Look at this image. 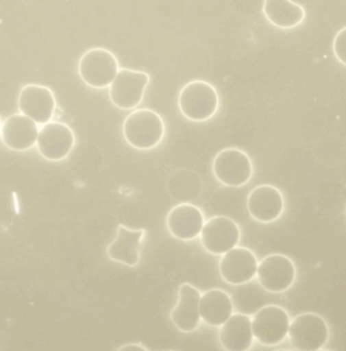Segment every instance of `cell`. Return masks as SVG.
Returning <instances> with one entry per match:
<instances>
[{
  "instance_id": "cell-8",
  "label": "cell",
  "mask_w": 346,
  "mask_h": 351,
  "mask_svg": "<svg viewBox=\"0 0 346 351\" xmlns=\"http://www.w3.org/2000/svg\"><path fill=\"white\" fill-rule=\"evenodd\" d=\"M256 276L262 289L269 293H283L292 287L297 269L290 258L271 254L258 263Z\"/></svg>"
},
{
  "instance_id": "cell-10",
  "label": "cell",
  "mask_w": 346,
  "mask_h": 351,
  "mask_svg": "<svg viewBox=\"0 0 346 351\" xmlns=\"http://www.w3.org/2000/svg\"><path fill=\"white\" fill-rule=\"evenodd\" d=\"M75 144V133L68 124L49 121L39 130L38 152L49 161L58 162L66 158L71 154Z\"/></svg>"
},
{
  "instance_id": "cell-18",
  "label": "cell",
  "mask_w": 346,
  "mask_h": 351,
  "mask_svg": "<svg viewBox=\"0 0 346 351\" xmlns=\"http://www.w3.org/2000/svg\"><path fill=\"white\" fill-rule=\"evenodd\" d=\"M251 319L245 314H232L219 330V341L225 350L245 351L251 348Z\"/></svg>"
},
{
  "instance_id": "cell-20",
  "label": "cell",
  "mask_w": 346,
  "mask_h": 351,
  "mask_svg": "<svg viewBox=\"0 0 346 351\" xmlns=\"http://www.w3.org/2000/svg\"><path fill=\"white\" fill-rule=\"evenodd\" d=\"M262 13L272 25L281 29L297 27L306 16L304 8L292 0H266Z\"/></svg>"
},
{
  "instance_id": "cell-14",
  "label": "cell",
  "mask_w": 346,
  "mask_h": 351,
  "mask_svg": "<svg viewBox=\"0 0 346 351\" xmlns=\"http://www.w3.org/2000/svg\"><path fill=\"white\" fill-rule=\"evenodd\" d=\"M204 223L201 210L190 203L176 205L166 217L169 233L180 241L195 240L200 235Z\"/></svg>"
},
{
  "instance_id": "cell-21",
  "label": "cell",
  "mask_w": 346,
  "mask_h": 351,
  "mask_svg": "<svg viewBox=\"0 0 346 351\" xmlns=\"http://www.w3.org/2000/svg\"><path fill=\"white\" fill-rule=\"evenodd\" d=\"M345 32L346 27L338 31V34L336 35L335 40L333 43L334 53H335L336 58L341 62L343 66H345Z\"/></svg>"
},
{
  "instance_id": "cell-16",
  "label": "cell",
  "mask_w": 346,
  "mask_h": 351,
  "mask_svg": "<svg viewBox=\"0 0 346 351\" xmlns=\"http://www.w3.org/2000/svg\"><path fill=\"white\" fill-rule=\"evenodd\" d=\"M199 291L188 283L179 287L178 302L171 313V319L174 326L183 333L197 330L200 324Z\"/></svg>"
},
{
  "instance_id": "cell-5",
  "label": "cell",
  "mask_w": 346,
  "mask_h": 351,
  "mask_svg": "<svg viewBox=\"0 0 346 351\" xmlns=\"http://www.w3.org/2000/svg\"><path fill=\"white\" fill-rule=\"evenodd\" d=\"M213 173L227 187H243L253 176L251 159L243 150L228 147L219 152L213 161Z\"/></svg>"
},
{
  "instance_id": "cell-15",
  "label": "cell",
  "mask_w": 346,
  "mask_h": 351,
  "mask_svg": "<svg viewBox=\"0 0 346 351\" xmlns=\"http://www.w3.org/2000/svg\"><path fill=\"white\" fill-rule=\"evenodd\" d=\"M1 138L8 149L25 152L37 144L38 124L23 114H12L1 125Z\"/></svg>"
},
{
  "instance_id": "cell-4",
  "label": "cell",
  "mask_w": 346,
  "mask_h": 351,
  "mask_svg": "<svg viewBox=\"0 0 346 351\" xmlns=\"http://www.w3.org/2000/svg\"><path fill=\"white\" fill-rule=\"evenodd\" d=\"M288 336L295 350L316 351L326 345L329 328L326 322L319 315L303 313L291 322Z\"/></svg>"
},
{
  "instance_id": "cell-23",
  "label": "cell",
  "mask_w": 346,
  "mask_h": 351,
  "mask_svg": "<svg viewBox=\"0 0 346 351\" xmlns=\"http://www.w3.org/2000/svg\"><path fill=\"white\" fill-rule=\"evenodd\" d=\"M1 125H2V124H1V119H0V131H1Z\"/></svg>"
},
{
  "instance_id": "cell-7",
  "label": "cell",
  "mask_w": 346,
  "mask_h": 351,
  "mask_svg": "<svg viewBox=\"0 0 346 351\" xmlns=\"http://www.w3.org/2000/svg\"><path fill=\"white\" fill-rule=\"evenodd\" d=\"M290 324V316L284 308L267 305L251 319L253 337L264 346L279 345L288 336Z\"/></svg>"
},
{
  "instance_id": "cell-3",
  "label": "cell",
  "mask_w": 346,
  "mask_h": 351,
  "mask_svg": "<svg viewBox=\"0 0 346 351\" xmlns=\"http://www.w3.org/2000/svg\"><path fill=\"white\" fill-rule=\"evenodd\" d=\"M119 71L113 52L102 47L89 49L78 63V73L85 84L94 89L110 87Z\"/></svg>"
},
{
  "instance_id": "cell-12",
  "label": "cell",
  "mask_w": 346,
  "mask_h": 351,
  "mask_svg": "<svg viewBox=\"0 0 346 351\" xmlns=\"http://www.w3.org/2000/svg\"><path fill=\"white\" fill-rule=\"evenodd\" d=\"M56 100L53 92L45 86L28 84L21 89L18 95L21 113L37 124L49 123L53 117Z\"/></svg>"
},
{
  "instance_id": "cell-17",
  "label": "cell",
  "mask_w": 346,
  "mask_h": 351,
  "mask_svg": "<svg viewBox=\"0 0 346 351\" xmlns=\"http://www.w3.org/2000/svg\"><path fill=\"white\" fill-rule=\"evenodd\" d=\"M145 229H129L119 224L118 235L107 247V255L112 261L128 267H136L140 262V245Z\"/></svg>"
},
{
  "instance_id": "cell-9",
  "label": "cell",
  "mask_w": 346,
  "mask_h": 351,
  "mask_svg": "<svg viewBox=\"0 0 346 351\" xmlns=\"http://www.w3.org/2000/svg\"><path fill=\"white\" fill-rule=\"evenodd\" d=\"M240 228L228 217L217 216L208 219L200 232L203 247L214 255H223L240 242Z\"/></svg>"
},
{
  "instance_id": "cell-13",
  "label": "cell",
  "mask_w": 346,
  "mask_h": 351,
  "mask_svg": "<svg viewBox=\"0 0 346 351\" xmlns=\"http://www.w3.org/2000/svg\"><path fill=\"white\" fill-rule=\"evenodd\" d=\"M258 260L251 250L234 247L224 253L219 262V272L230 285H243L256 276Z\"/></svg>"
},
{
  "instance_id": "cell-19",
  "label": "cell",
  "mask_w": 346,
  "mask_h": 351,
  "mask_svg": "<svg viewBox=\"0 0 346 351\" xmlns=\"http://www.w3.org/2000/svg\"><path fill=\"white\" fill-rule=\"evenodd\" d=\"M200 319L208 326H221L233 314L230 295L221 289H211L199 300Z\"/></svg>"
},
{
  "instance_id": "cell-1",
  "label": "cell",
  "mask_w": 346,
  "mask_h": 351,
  "mask_svg": "<svg viewBox=\"0 0 346 351\" xmlns=\"http://www.w3.org/2000/svg\"><path fill=\"white\" fill-rule=\"evenodd\" d=\"M166 128L164 119L151 109H138L126 117L123 137L136 149H154L163 141Z\"/></svg>"
},
{
  "instance_id": "cell-2",
  "label": "cell",
  "mask_w": 346,
  "mask_h": 351,
  "mask_svg": "<svg viewBox=\"0 0 346 351\" xmlns=\"http://www.w3.org/2000/svg\"><path fill=\"white\" fill-rule=\"evenodd\" d=\"M178 107L186 119L195 123L206 121L218 112V90L207 81H190L179 93Z\"/></svg>"
},
{
  "instance_id": "cell-11",
  "label": "cell",
  "mask_w": 346,
  "mask_h": 351,
  "mask_svg": "<svg viewBox=\"0 0 346 351\" xmlns=\"http://www.w3.org/2000/svg\"><path fill=\"white\" fill-rule=\"evenodd\" d=\"M247 206L248 213L255 221L271 223L282 216L285 209L283 193L274 186H257L248 195Z\"/></svg>"
},
{
  "instance_id": "cell-6",
  "label": "cell",
  "mask_w": 346,
  "mask_h": 351,
  "mask_svg": "<svg viewBox=\"0 0 346 351\" xmlns=\"http://www.w3.org/2000/svg\"><path fill=\"white\" fill-rule=\"evenodd\" d=\"M150 76L145 71L121 69L110 85L112 104L121 110H132L142 104Z\"/></svg>"
},
{
  "instance_id": "cell-22",
  "label": "cell",
  "mask_w": 346,
  "mask_h": 351,
  "mask_svg": "<svg viewBox=\"0 0 346 351\" xmlns=\"http://www.w3.org/2000/svg\"><path fill=\"white\" fill-rule=\"evenodd\" d=\"M118 350H140V351H145L147 350V348L143 346L142 345H138V343H130V345H125L121 346V348H118Z\"/></svg>"
}]
</instances>
